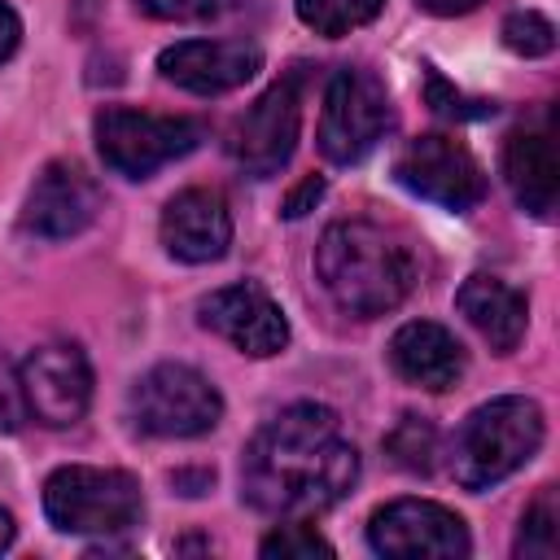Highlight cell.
Returning a JSON list of instances; mask_svg holds the SVG:
<instances>
[{
  "instance_id": "cell-1",
  "label": "cell",
  "mask_w": 560,
  "mask_h": 560,
  "mask_svg": "<svg viewBox=\"0 0 560 560\" xmlns=\"http://www.w3.org/2000/svg\"><path fill=\"white\" fill-rule=\"evenodd\" d=\"M359 451L341 438L337 411L293 402L276 411L241 455V494L267 516H315L350 494Z\"/></svg>"
},
{
  "instance_id": "cell-2",
  "label": "cell",
  "mask_w": 560,
  "mask_h": 560,
  "mask_svg": "<svg viewBox=\"0 0 560 560\" xmlns=\"http://www.w3.org/2000/svg\"><path fill=\"white\" fill-rule=\"evenodd\" d=\"M315 276L346 315L376 319L411 293L416 262H411V249L398 236H389L381 223L341 219L324 228L315 245Z\"/></svg>"
},
{
  "instance_id": "cell-3",
  "label": "cell",
  "mask_w": 560,
  "mask_h": 560,
  "mask_svg": "<svg viewBox=\"0 0 560 560\" xmlns=\"http://www.w3.org/2000/svg\"><path fill=\"white\" fill-rule=\"evenodd\" d=\"M542 446V407L534 398L508 394L490 398L455 429L451 472L464 490H490L512 477Z\"/></svg>"
},
{
  "instance_id": "cell-4",
  "label": "cell",
  "mask_w": 560,
  "mask_h": 560,
  "mask_svg": "<svg viewBox=\"0 0 560 560\" xmlns=\"http://www.w3.org/2000/svg\"><path fill=\"white\" fill-rule=\"evenodd\" d=\"M44 512L61 534H127L140 525V481L122 468L70 464L44 481Z\"/></svg>"
},
{
  "instance_id": "cell-5",
  "label": "cell",
  "mask_w": 560,
  "mask_h": 560,
  "mask_svg": "<svg viewBox=\"0 0 560 560\" xmlns=\"http://www.w3.org/2000/svg\"><path fill=\"white\" fill-rule=\"evenodd\" d=\"M127 416L149 438H201L223 420V398L197 368L158 363L131 385Z\"/></svg>"
},
{
  "instance_id": "cell-6",
  "label": "cell",
  "mask_w": 560,
  "mask_h": 560,
  "mask_svg": "<svg viewBox=\"0 0 560 560\" xmlns=\"http://www.w3.org/2000/svg\"><path fill=\"white\" fill-rule=\"evenodd\" d=\"M197 140H201L197 118L149 114V109H127V105H109L96 114V149L105 166L127 179H149L158 166L192 153Z\"/></svg>"
},
{
  "instance_id": "cell-7",
  "label": "cell",
  "mask_w": 560,
  "mask_h": 560,
  "mask_svg": "<svg viewBox=\"0 0 560 560\" xmlns=\"http://www.w3.org/2000/svg\"><path fill=\"white\" fill-rule=\"evenodd\" d=\"M389 127V92L372 70L346 66L328 79L324 88V109H319V153L337 166L359 162L368 149Z\"/></svg>"
},
{
  "instance_id": "cell-8",
  "label": "cell",
  "mask_w": 560,
  "mask_h": 560,
  "mask_svg": "<svg viewBox=\"0 0 560 560\" xmlns=\"http://www.w3.org/2000/svg\"><path fill=\"white\" fill-rule=\"evenodd\" d=\"M298 127H302V74H284L276 79L232 127H228V158L254 175L267 179L276 175L298 144Z\"/></svg>"
},
{
  "instance_id": "cell-9",
  "label": "cell",
  "mask_w": 560,
  "mask_h": 560,
  "mask_svg": "<svg viewBox=\"0 0 560 560\" xmlns=\"http://www.w3.org/2000/svg\"><path fill=\"white\" fill-rule=\"evenodd\" d=\"M368 542L389 560H459L472 551L464 521L429 499H394L372 512Z\"/></svg>"
},
{
  "instance_id": "cell-10",
  "label": "cell",
  "mask_w": 560,
  "mask_h": 560,
  "mask_svg": "<svg viewBox=\"0 0 560 560\" xmlns=\"http://www.w3.org/2000/svg\"><path fill=\"white\" fill-rule=\"evenodd\" d=\"M394 175L407 192L442 206V210H472L481 197H486V175L477 166V158L451 140V136H420L411 140L398 162H394Z\"/></svg>"
},
{
  "instance_id": "cell-11",
  "label": "cell",
  "mask_w": 560,
  "mask_h": 560,
  "mask_svg": "<svg viewBox=\"0 0 560 560\" xmlns=\"http://www.w3.org/2000/svg\"><path fill=\"white\" fill-rule=\"evenodd\" d=\"M18 381H22L26 416H35L48 429L79 424L92 402V368H88L83 350L70 341H48V346L31 350Z\"/></svg>"
},
{
  "instance_id": "cell-12",
  "label": "cell",
  "mask_w": 560,
  "mask_h": 560,
  "mask_svg": "<svg viewBox=\"0 0 560 560\" xmlns=\"http://www.w3.org/2000/svg\"><path fill=\"white\" fill-rule=\"evenodd\" d=\"M197 315H201V324L210 332L232 341L241 354L267 359V354H280L289 346V319H284L280 302L254 280L214 289L210 298H201Z\"/></svg>"
},
{
  "instance_id": "cell-13",
  "label": "cell",
  "mask_w": 560,
  "mask_h": 560,
  "mask_svg": "<svg viewBox=\"0 0 560 560\" xmlns=\"http://www.w3.org/2000/svg\"><path fill=\"white\" fill-rule=\"evenodd\" d=\"M96 210H101V188L92 184V175L74 162H48L26 192L22 228L44 241H66L79 236L96 219Z\"/></svg>"
},
{
  "instance_id": "cell-14",
  "label": "cell",
  "mask_w": 560,
  "mask_h": 560,
  "mask_svg": "<svg viewBox=\"0 0 560 560\" xmlns=\"http://www.w3.org/2000/svg\"><path fill=\"white\" fill-rule=\"evenodd\" d=\"M262 66L258 44L245 39H184L158 52V70L162 79H171L175 88H188L197 96H219L232 92L241 83H249Z\"/></svg>"
},
{
  "instance_id": "cell-15",
  "label": "cell",
  "mask_w": 560,
  "mask_h": 560,
  "mask_svg": "<svg viewBox=\"0 0 560 560\" xmlns=\"http://www.w3.org/2000/svg\"><path fill=\"white\" fill-rule=\"evenodd\" d=\"M162 245L179 262H214L232 245V210L219 188H184L162 210Z\"/></svg>"
},
{
  "instance_id": "cell-16",
  "label": "cell",
  "mask_w": 560,
  "mask_h": 560,
  "mask_svg": "<svg viewBox=\"0 0 560 560\" xmlns=\"http://www.w3.org/2000/svg\"><path fill=\"white\" fill-rule=\"evenodd\" d=\"M389 368L429 394L451 389L464 376V346L433 319H411L389 337Z\"/></svg>"
},
{
  "instance_id": "cell-17",
  "label": "cell",
  "mask_w": 560,
  "mask_h": 560,
  "mask_svg": "<svg viewBox=\"0 0 560 560\" xmlns=\"http://www.w3.org/2000/svg\"><path fill=\"white\" fill-rule=\"evenodd\" d=\"M503 175H508V188H512L521 210H529L534 219H551L556 214L560 162H556L551 131H542V127L512 131L508 144H503Z\"/></svg>"
},
{
  "instance_id": "cell-18",
  "label": "cell",
  "mask_w": 560,
  "mask_h": 560,
  "mask_svg": "<svg viewBox=\"0 0 560 560\" xmlns=\"http://www.w3.org/2000/svg\"><path fill=\"white\" fill-rule=\"evenodd\" d=\"M459 315L490 341L494 354H512L529 324V302L521 289H512L499 276H468L455 293Z\"/></svg>"
},
{
  "instance_id": "cell-19",
  "label": "cell",
  "mask_w": 560,
  "mask_h": 560,
  "mask_svg": "<svg viewBox=\"0 0 560 560\" xmlns=\"http://www.w3.org/2000/svg\"><path fill=\"white\" fill-rule=\"evenodd\" d=\"M556 551H560V503H556V486H542L538 499L521 516L516 556L521 560H556Z\"/></svg>"
},
{
  "instance_id": "cell-20",
  "label": "cell",
  "mask_w": 560,
  "mask_h": 560,
  "mask_svg": "<svg viewBox=\"0 0 560 560\" xmlns=\"http://www.w3.org/2000/svg\"><path fill=\"white\" fill-rule=\"evenodd\" d=\"M385 455L402 468V472H433L438 464V429L424 416H398V424L385 433Z\"/></svg>"
},
{
  "instance_id": "cell-21",
  "label": "cell",
  "mask_w": 560,
  "mask_h": 560,
  "mask_svg": "<svg viewBox=\"0 0 560 560\" xmlns=\"http://www.w3.org/2000/svg\"><path fill=\"white\" fill-rule=\"evenodd\" d=\"M293 4H298V18H302L315 35L337 39V35H350L354 26L372 22L385 0H293Z\"/></svg>"
},
{
  "instance_id": "cell-22",
  "label": "cell",
  "mask_w": 560,
  "mask_h": 560,
  "mask_svg": "<svg viewBox=\"0 0 560 560\" xmlns=\"http://www.w3.org/2000/svg\"><path fill=\"white\" fill-rule=\"evenodd\" d=\"M503 44H508V52H516V57H547V52L556 48V26H551L542 13H534V9L508 13V18H503Z\"/></svg>"
},
{
  "instance_id": "cell-23",
  "label": "cell",
  "mask_w": 560,
  "mask_h": 560,
  "mask_svg": "<svg viewBox=\"0 0 560 560\" xmlns=\"http://www.w3.org/2000/svg\"><path fill=\"white\" fill-rule=\"evenodd\" d=\"M424 105L438 114V118H486V114H494V101H468L459 88H451L433 66H429V74H424Z\"/></svg>"
},
{
  "instance_id": "cell-24",
  "label": "cell",
  "mask_w": 560,
  "mask_h": 560,
  "mask_svg": "<svg viewBox=\"0 0 560 560\" xmlns=\"http://www.w3.org/2000/svg\"><path fill=\"white\" fill-rule=\"evenodd\" d=\"M267 560H289V556H332V542H324L311 525H302V521H284V525H276L267 538H262V547H258Z\"/></svg>"
},
{
  "instance_id": "cell-25",
  "label": "cell",
  "mask_w": 560,
  "mask_h": 560,
  "mask_svg": "<svg viewBox=\"0 0 560 560\" xmlns=\"http://www.w3.org/2000/svg\"><path fill=\"white\" fill-rule=\"evenodd\" d=\"M136 9L158 22H206L219 13V0H136Z\"/></svg>"
},
{
  "instance_id": "cell-26",
  "label": "cell",
  "mask_w": 560,
  "mask_h": 560,
  "mask_svg": "<svg viewBox=\"0 0 560 560\" xmlns=\"http://www.w3.org/2000/svg\"><path fill=\"white\" fill-rule=\"evenodd\" d=\"M26 420V398H22V381L13 372V363L0 354V433H18Z\"/></svg>"
},
{
  "instance_id": "cell-27",
  "label": "cell",
  "mask_w": 560,
  "mask_h": 560,
  "mask_svg": "<svg viewBox=\"0 0 560 560\" xmlns=\"http://www.w3.org/2000/svg\"><path fill=\"white\" fill-rule=\"evenodd\" d=\"M324 197V175H306L289 197H284V206H280V214L284 219H302L306 210H315V201Z\"/></svg>"
},
{
  "instance_id": "cell-28",
  "label": "cell",
  "mask_w": 560,
  "mask_h": 560,
  "mask_svg": "<svg viewBox=\"0 0 560 560\" xmlns=\"http://www.w3.org/2000/svg\"><path fill=\"white\" fill-rule=\"evenodd\" d=\"M18 44H22V22H18V13L0 0V61H9V57L18 52Z\"/></svg>"
},
{
  "instance_id": "cell-29",
  "label": "cell",
  "mask_w": 560,
  "mask_h": 560,
  "mask_svg": "<svg viewBox=\"0 0 560 560\" xmlns=\"http://www.w3.org/2000/svg\"><path fill=\"white\" fill-rule=\"evenodd\" d=\"M416 4L433 18H459V13H472L481 0H416Z\"/></svg>"
},
{
  "instance_id": "cell-30",
  "label": "cell",
  "mask_w": 560,
  "mask_h": 560,
  "mask_svg": "<svg viewBox=\"0 0 560 560\" xmlns=\"http://www.w3.org/2000/svg\"><path fill=\"white\" fill-rule=\"evenodd\" d=\"M9 542H13V516H9L4 508H0V551H4Z\"/></svg>"
}]
</instances>
